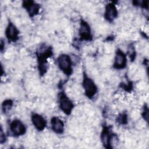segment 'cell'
Segmentation results:
<instances>
[{
  "instance_id": "cell-1",
  "label": "cell",
  "mask_w": 149,
  "mask_h": 149,
  "mask_svg": "<svg viewBox=\"0 0 149 149\" xmlns=\"http://www.w3.org/2000/svg\"><path fill=\"white\" fill-rule=\"evenodd\" d=\"M52 55V50L50 47L41 50L37 53V58L38 62V69L40 74H43L47 70V60L48 58Z\"/></svg>"
},
{
  "instance_id": "cell-2",
  "label": "cell",
  "mask_w": 149,
  "mask_h": 149,
  "mask_svg": "<svg viewBox=\"0 0 149 149\" xmlns=\"http://www.w3.org/2000/svg\"><path fill=\"white\" fill-rule=\"evenodd\" d=\"M83 86L86 95L89 98H93L97 92V87L94 82L85 73H83Z\"/></svg>"
},
{
  "instance_id": "cell-3",
  "label": "cell",
  "mask_w": 149,
  "mask_h": 149,
  "mask_svg": "<svg viewBox=\"0 0 149 149\" xmlns=\"http://www.w3.org/2000/svg\"><path fill=\"white\" fill-rule=\"evenodd\" d=\"M57 61L59 69L67 75H70L72 69L70 56L67 54H61L59 56Z\"/></svg>"
},
{
  "instance_id": "cell-4",
  "label": "cell",
  "mask_w": 149,
  "mask_h": 149,
  "mask_svg": "<svg viewBox=\"0 0 149 149\" xmlns=\"http://www.w3.org/2000/svg\"><path fill=\"white\" fill-rule=\"evenodd\" d=\"M58 101L61 109L66 115L70 114L74 105L71 100L63 92L60 93L58 97Z\"/></svg>"
},
{
  "instance_id": "cell-5",
  "label": "cell",
  "mask_w": 149,
  "mask_h": 149,
  "mask_svg": "<svg viewBox=\"0 0 149 149\" xmlns=\"http://www.w3.org/2000/svg\"><path fill=\"white\" fill-rule=\"evenodd\" d=\"M10 130L13 136L18 137L23 135L26 129L22 121L19 119H15L10 124Z\"/></svg>"
},
{
  "instance_id": "cell-6",
  "label": "cell",
  "mask_w": 149,
  "mask_h": 149,
  "mask_svg": "<svg viewBox=\"0 0 149 149\" xmlns=\"http://www.w3.org/2000/svg\"><path fill=\"white\" fill-rule=\"evenodd\" d=\"M126 65V57L122 50L118 49L116 51L113 66L117 69H123Z\"/></svg>"
},
{
  "instance_id": "cell-7",
  "label": "cell",
  "mask_w": 149,
  "mask_h": 149,
  "mask_svg": "<svg viewBox=\"0 0 149 149\" xmlns=\"http://www.w3.org/2000/svg\"><path fill=\"white\" fill-rule=\"evenodd\" d=\"M79 36L83 40H90L91 39V30L89 25L84 20H81L79 28Z\"/></svg>"
},
{
  "instance_id": "cell-8",
  "label": "cell",
  "mask_w": 149,
  "mask_h": 149,
  "mask_svg": "<svg viewBox=\"0 0 149 149\" xmlns=\"http://www.w3.org/2000/svg\"><path fill=\"white\" fill-rule=\"evenodd\" d=\"M6 38L12 41H16L18 39L19 31L13 23L9 22L5 30Z\"/></svg>"
},
{
  "instance_id": "cell-9",
  "label": "cell",
  "mask_w": 149,
  "mask_h": 149,
  "mask_svg": "<svg viewBox=\"0 0 149 149\" xmlns=\"http://www.w3.org/2000/svg\"><path fill=\"white\" fill-rule=\"evenodd\" d=\"M31 121L36 129L39 131L43 130L47 125L44 118L38 113H33L31 115Z\"/></svg>"
},
{
  "instance_id": "cell-10",
  "label": "cell",
  "mask_w": 149,
  "mask_h": 149,
  "mask_svg": "<svg viewBox=\"0 0 149 149\" xmlns=\"http://www.w3.org/2000/svg\"><path fill=\"white\" fill-rule=\"evenodd\" d=\"M23 7L27 10L29 15L31 17L38 13L40 10V5L31 1H25L23 3Z\"/></svg>"
},
{
  "instance_id": "cell-11",
  "label": "cell",
  "mask_w": 149,
  "mask_h": 149,
  "mask_svg": "<svg viewBox=\"0 0 149 149\" xmlns=\"http://www.w3.org/2000/svg\"><path fill=\"white\" fill-rule=\"evenodd\" d=\"M101 139L102 141V143L104 146L107 148H111V140L112 139V134L110 132V130L108 127H104L101 135Z\"/></svg>"
},
{
  "instance_id": "cell-12",
  "label": "cell",
  "mask_w": 149,
  "mask_h": 149,
  "mask_svg": "<svg viewBox=\"0 0 149 149\" xmlns=\"http://www.w3.org/2000/svg\"><path fill=\"white\" fill-rule=\"evenodd\" d=\"M118 12L115 5L112 3H108L106 5L105 11V17L109 22H112L116 18Z\"/></svg>"
},
{
  "instance_id": "cell-13",
  "label": "cell",
  "mask_w": 149,
  "mask_h": 149,
  "mask_svg": "<svg viewBox=\"0 0 149 149\" xmlns=\"http://www.w3.org/2000/svg\"><path fill=\"white\" fill-rule=\"evenodd\" d=\"M52 130L58 134H61L64 130V123L61 119L57 117H53L51 120Z\"/></svg>"
},
{
  "instance_id": "cell-14",
  "label": "cell",
  "mask_w": 149,
  "mask_h": 149,
  "mask_svg": "<svg viewBox=\"0 0 149 149\" xmlns=\"http://www.w3.org/2000/svg\"><path fill=\"white\" fill-rule=\"evenodd\" d=\"M13 105V102L11 100H5L2 104V109L4 113L8 112L11 108Z\"/></svg>"
},
{
  "instance_id": "cell-15",
  "label": "cell",
  "mask_w": 149,
  "mask_h": 149,
  "mask_svg": "<svg viewBox=\"0 0 149 149\" xmlns=\"http://www.w3.org/2000/svg\"><path fill=\"white\" fill-rule=\"evenodd\" d=\"M117 122H118L120 124H126L127 122V116L125 113L121 114L117 118Z\"/></svg>"
},
{
  "instance_id": "cell-16",
  "label": "cell",
  "mask_w": 149,
  "mask_h": 149,
  "mask_svg": "<svg viewBox=\"0 0 149 149\" xmlns=\"http://www.w3.org/2000/svg\"><path fill=\"white\" fill-rule=\"evenodd\" d=\"M128 53L130 56V58L133 61L134 60V59L135 58V55H136V52H135V49L134 48L133 45H130V47H129V49H128Z\"/></svg>"
},
{
  "instance_id": "cell-17",
  "label": "cell",
  "mask_w": 149,
  "mask_h": 149,
  "mask_svg": "<svg viewBox=\"0 0 149 149\" xmlns=\"http://www.w3.org/2000/svg\"><path fill=\"white\" fill-rule=\"evenodd\" d=\"M5 133L3 132V129L1 127V132H0V143L1 144H3L6 141V137L5 136Z\"/></svg>"
},
{
  "instance_id": "cell-18",
  "label": "cell",
  "mask_w": 149,
  "mask_h": 149,
  "mask_svg": "<svg viewBox=\"0 0 149 149\" xmlns=\"http://www.w3.org/2000/svg\"><path fill=\"white\" fill-rule=\"evenodd\" d=\"M143 116L144 118V119L147 121L148 120V110L147 107L144 108V110L143 111Z\"/></svg>"
}]
</instances>
